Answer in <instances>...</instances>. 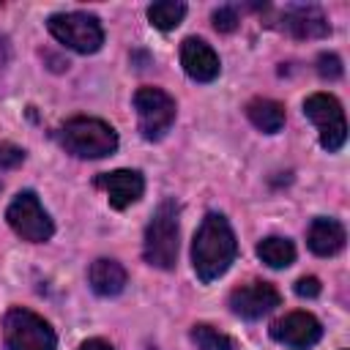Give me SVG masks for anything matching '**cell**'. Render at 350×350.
Here are the masks:
<instances>
[{"mask_svg":"<svg viewBox=\"0 0 350 350\" xmlns=\"http://www.w3.org/2000/svg\"><path fill=\"white\" fill-rule=\"evenodd\" d=\"M0 189H3V183H0Z\"/></svg>","mask_w":350,"mask_h":350,"instance_id":"25","label":"cell"},{"mask_svg":"<svg viewBox=\"0 0 350 350\" xmlns=\"http://www.w3.org/2000/svg\"><path fill=\"white\" fill-rule=\"evenodd\" d=\"M96 186L104 189V194H107V200H109L112 208L123 211V208L134 205V202L142 197V191H145V178H142V172H137V170H112V172L98 175Z\"/></svg>","mask_w":350,"mask_h":350,"instance_id":"11","label":"cell"},{"mask_svg":"<svg viewBox=\"0 0 350 350\" xmlns=\"http://www.w3.org/2000/svg\"><path fill=\"white\" fill-rule=\"evenodd\" d=\"M49 33L68 49L79 55H93L104 44V27L98 16L85 11H68V14H52L46 19Z\"/></svg>","mask_w":350,"mask_h":350,"instance_id":"5","label":"cell"},{"mask_svg":"<svg viewBox=\"0 0 350 350\" xmlns=\"http://www.w3.org/2000/svg\"><path fill=\"white\" fill-rule=\"evenodd\" d=\"M180 66L194 82H213L219 77V68H221L213 46L205 44L202 38H194V36L180 44Z\"/></svg>","mask_w":350,"mask_h":350,"instance_id":"12","label":"cell"},{"mask_svg":"<svg viewBox=\"0 0 350 350\" xmlns=\"http://www.w3.org/2000/svg\"><path fill=\"white\" fill-rule=\"evenodd\" d=\"M246 118L262 131V134H276L284 126V107L273 98H252L246 104Z\"/></svg>","mask_w":350,"mask_h":350,"instance_id":"16","label":"cell"},{"mask_svg":"<svg viewBox=\"0 0 350 350\" xmlns=\"http://www.w3.org/2000/svg\"><path fill=\"white\" fill-rule=\"evenodd\" d=\"M178 202L175 200H161L159 208L153 211L148 227H145V243L142 254L150 268L170 271L178 262Z\"/></svg>","mask_w":350,"mask_h":350,"instance_id":"2","label":"cell"},{"mask_svg":"<svg viewBox=\"0 0 350 350\" xmlns=\"http://www.w3.org/2000/svg\"><path fill=\"white\" fill-rule=\"evenodd\" d=\"M347 241V232L342 227V221L331 219V216H317L312 224H309V232H306V243L309 249L317 254V257H331L336 252H342Z\"/></svg>","mask_w":350,"mask_h":350,"instance_id":"14","label":"cell"},{"mask_svg":"<svg viewBox=\"0 0 350 350\" xmlns=\"http://www.w3.org/2000/svg\"><path fill=\"white\" fill-rule=\"evenodd\" d=\"M317 74L323 79H339L342 77V60L336 55H331V52H323L317 57Z\"/></svg>","mask_w":350,"mask_h":350,"instance_id":"21","label":"cell"},{"mask_svg":"<svg viewBox=\"0 0 350 350\" xmlns=\"http://www.w3.org/2000/svg\"><path fill=\"white\" fill-rule=\"evenodd\" d=\"M25 161V150L11 142H0V170H14Z\"/></svg>","mask_w":350,"mask_h":350,"instance_id":"22","label":"cell"},{"mask_svg":"<svg viewBox=\"0 0 350 350\" xmlns=\"http://www.w3.org/2000/svg\"><path fill=\"white\" fill-rule=\"evenodd\" d=\"M191 342L197 345V350H238V345H235L232 336L216 331L208 323H197L191 328Z\"/></svg>","mask_w":350,"mask_h":350,"instance_id":"19","label":"cell"},{"mask_svg":"<svg viewBox=\"0 0 350 350\" xmlns=\"http://www.w3.org/2000/svg\"><path fill=\"white\" fill-rule=\"evenodd\" d=\"M79 350H115V347L109 342H104V339H88V342L79 345Z\"/></svg>","mask_w":350,"mask_h":350,"instance_id":"24","label":"cell"},{"mask_svg":"<svg viewBox=\"0 0 350 350\" xmlns=\"http://www.w3.org/2000/svg\"><path fill=\"white\" fill-rule=\"evenodd\" d=\"M238 241L230 221L221 213H208L191 241V265L202 284L224 276L227 268L235 262Z\"/></svg>","mask_w":350,"mask_h":350,"instance_id":"1","label":"cell"},{"mask_svg":"<svg viewBox=\"0 0 350 350\" xmlns=\"http://www.w3.org/2000/svg\"><path fill=\"white\" fill-rule=\"evenodd\" d=\"M211 19H213V27H216L219 33H232V30L238 27V14H235V8H230V5L216 8Z\"/></svg>","mask_w":350,"mask_h":350,"instance_id":"20","label":"cell"},{"mask_svg":"<svg viewBox=\"0 0 350 350\" xmlns=\"http://www.w3.org/2000/svg\"><path fill=\"white\" fill-rule=\"evenodd\" d=\"M60 145L77 159H104L118 148V134L98 118H74L57 131Z\"/></svg>","mask_w":350,"mask_h":350,"instance_id":"3","label":"cell"},{"mask_svg":"<svg viewBox=\"0 0 350 350\" xmlns=\"http://www.w3.org/2000/svg\"><path fill=\"white\" fill-rule=\"evenodd\" d=\"M134 109L145 139H161L175 123V98L161 88H139L134 93Z\"/></svg>","mask_w":350,"mask_h":350,"instance_id":"7","label":"cell"},{"mask_svg":"<svg viewBox=\"0 0 350 350\" xmlns=\"http://www.w3.org/2000/svg\"><path fill=\"white\" fill-rule=\"evenodd\" d=\"M271 336L287 347H312L323 336V325L309 312H290L271 325Z\"/></svg>","mask_w":350,"mask_h":350,"instance_id":"10","label":"cell"},{"mask_svg":"<svg viewBox=\"0 0 350 350\" xmlns=\"http://www.w3.org/2000/svg\"><path fill=\"white\" fill-rule=\"evenodd\" d=\"M304 115L314 123L320 134V145L328 153H336L345 139H347V123H345V109L331 93H312L304 101Z\"/></svg>","mask_w":350,"mask_h":350,"instance_id":"6","label":"cell"},{"mask_svg":"<svg viewBox=\"0 0 350 350\" xmlns=\"http://www.w3.org/2000/svg\"><path fill=\"white\" fill-rule=\"evenodd\" d=\"M3 339L8 350H55L57 347V336L52 325L41 314L22 306H14L5 312Z\"/></svg>","mask_w":350,"mask_h":350,"instance_id":"4","label":"cell"},{"mask_svg":"<svg viewBox=\"0 0 350 350\" xmlns=\"http://www.w3.org/2000/svg\"><path fill=\"white\" fill-rule=\"evenodd\" d=\"M279 304L282 295L271 282H246L230 293V309L243 320H260Z\"/></svg>","mask_w":350,"mask_h":350,"instance_id":"9","label":"cell"},{"mask_svg":"<svg viewBox=\"0 0 350 350\" xmlns=\"http://www.w3.org/2000/svg\"><path fill=\"white\" fill-rule=\"evenodd\" d=\"M257 257L268 265V268H287L293 265L295 260V246L290 238H279V235H271V238H262L257 243Z\"/></svg>","mask_w":350,"mask_h":350,"instance_id":"17","label":"cell"},{"mask_svg":"<svg viewBox=\"0 0 350 350\" xmlns=\"http://www.w3.org/2000/svg\"><path fill=\"white\" fill-rule=\"evenodd\" d=\"M295 295H301V298H317L320 295V279L317 276H301L295 282Z\"/></svg>","mask_w":350,"mask_h":350,"instance_id":"23","label":"cell"},{"mask_svg":"<svg viewBox=\"0 0 350 350\" xmlns=\"http://www.w3.org/2000/svg\"><path fill=\"white\" fill-rule=\"evenodd\" d=\"M183 16H186V3H178V0H159V3L148 5V19L159 30L178 27L183 22Z\"/></svg>","mask_w":350,"mask_h":350,"instance_id":"18","label":"cell"},{"mask_svg":"<svg viewBox=\"0 0 350 350\" xmlns=\"http://www.w3.org/2000/svg\"><path fill=\"white\" fill-rule=\"evenodd\" d=\"M5 219H8L11 230L22 241H30V243H44L55 232V224H52L49 213L41 208V202L33 191H19L11 200V205L5 211Z\"/></svg>","mask_w":350,"mask_h":350,"instance_id":"8","label":"cell"},{"mask_svg":"<svg viewBox=\"0 0 350 350\" xmlns=\"http://www.w3.org/2000/svg\"><path fill=\"white\" fill-rule=\"evenodd\" d=\"M126 268L118 262V260H109V257H98L96 262H90L88 268V282L93 287V293L109 298V295H118L123 293L126 287Z\"/></svg>","mask_w":350,"mask_h":350,"instance_id":"15","label":"cell"},{"mask_svg":"<svg viewBox=\"0 0 350 350\" xmlns=\"http://www.w3.org/2000/svg\"><path fill=\"white\" fill-rule=\"evenodd\" d=\"M282 25L295 38H325L331 33L328 19L314 5H293V8H287Z\"/></svg>","mask_w":350,"mask_h":350,"instance_id":"13","label":"cell"}]
</instances>
